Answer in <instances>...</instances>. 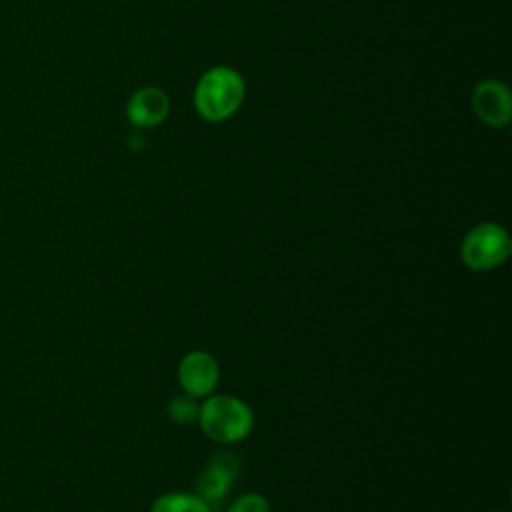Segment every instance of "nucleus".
<instances>
[{
	"label": "nucleus",
	"mask_w": 512,
	"mask_h": 512,
	"mask_svg": "<svg viewBox=\"0 0 512 512\" xmlns=\"http://www.w3.org/2000/svg\"><path fill=\"white\" fill-rule=\"evenodd\" d=\"M246 96L242 74L230 66H212L196 82L192 102L206 122H224L232 118Z\"/></svg>",
	"instance_id": "obj_1"
},
{
	"label": "nucleus",
	"mask_w": 512,
	"mask_h": 512,
	"mask_svg": "<svg viewBox=\"0 0 512 512\" xmlns=\"http://www.w3.org/2000/svg\"><path fill=\"white\" fill-rule=\"evenodd\" d=\"M198 422L210 440L232 444L244 440L252 432L254 414L244 400L232 394H210L200 404Z\"/></svg>",
	"instance_id": "obj_2"
},
{
	"label": "nucleus",
	"mask_w": 512,
	"mask_h": 512,
	"mask_svg": "<svg viewBox=\"0 0 512 512\" xmlns=\"http://www.w3.org/2000/svg\"><path fill=\"white\" fill-rule=\"evenodd\" d=\"M512 252V242L496 222H480L472 226L460 242V260L474 272H488L502 266Z\"/></svg>",
	"instance_id": "obj_3"
},
{
	"label": "nucleus",
	"mask_w": 512,
	"mask_h": 512,
	"mask_svg": "<svg viewBox=\"0 0 512 512\" xmlns=\"http://www.w3.org/2000/svg\"><path fill=\"white\" fill-rule=\"evenodd\" d=\"M240 476V460L232 452L214 454L196 478V496H200L210 510L218 508L220 502L232 490Z\"/></svg>",
	"instance_id": "obj_4"
},
{
	"label": "nucleus",
	"mask_w": 512,
	"mask_h": 512,
	"mask_svg": "<svg viewBox=\"0 0 512 512\" xmlns=\"http://www.w3.org/2000/svg\"><path fill=\"white\" fill-rule=\"evenodd\" d=\"M472 110L490 128H502L512 118V94L502 80L486 78L472 90Z\"/></svg>",
	"instance_id": "obj_5"
},
{
	"label": "nucleus",
	"mask_w": 512,
	"mask_h": 512,
	"mask_svg": "<svg viewBox=\"0 0 512 512\" xmlns=\"http://www.w3.org/2000/svg\"><path fill=\"white\" fill-rule=\"evenodd\" d=\"M220 370L212 354L192 350L182 356L178 364V382L182 390L194 398L210 396L218 386Z\"/></svg>",
	"instance_id": "obj_6"
},
{
	"label": "nucleus",
	"mask_w": 512,
	"mask_h": 512,
	"mask_svg": "<svg viewBox=\"0 0 512 512\" xmlns=\"http://www.w3.org/2000/svg\"><path fill=\"white\" fill-rule=\"evenodd\" d=\"M170 100L162 88H138L126 102V118L140 128H154L168 118Z\"/></svg>",
	"instance_id": "obj_7"
},
{
	"label": "nucleus",
	"mask_w": 512,
	"mask_h": 512,
	"mask_svg": "<svg viewBox=\"0 0 512 512\" xmlns=\"http://www.w3.org/2000/svg\"><path fill=\"white\" fill-rule=\"evenodd\" d=\"M150 512H212L208 508V504L196 496V494H188V492H166L162 496H158L152 506Z\"/></svg>",
	"instance_id": "obj_8"
},
{
	"label": "nucleus",
	"mask_w": 512,
	"mask_h": 512,
	"mask_svg": "<svg viewBox=\"0 0 512 512\" xmlns=\"http://www.w3.org/2000/svg\"><path fill=\"white\" fill-rule=\"evenodd\" d=\"M198 410H200V404L196 402L194 396H190L186 392L172 396L166 406V414H168L170 422H174L178 426H186V424L194 422L198 418Z\"/></svg>",
	"instance_id": "obj_9"
},
{
	"label": "nucleus",
	"mask_w": 512,
	"mask_h": 512,
	"mask_svg": "<svg viewBox=\"0 0 512 512\" xmlns=\"http://www.w3.org/2000/svg\"><path fill=\"white\" fill-rule=\"evenodd\" d=\"M226 512H270V504L262 494L256 492H246L238 498H234Z\"/></svg>",
	"instance_id": "obj_10"
},
{
	"label": "nucleus",
	"mask_w": 512,
	"mask_h": 512,
	"mask_svg": "<svg viewBox=\"0 0 512 512\" xmlns=\"http://www.w3.org/2000/svg\"><path fill=\"white\" fill-rule=\"evenodd\" d=\"M492 512H500V510H492Z\"/></svg>",
	"instance_id": "obj_11"
}]
</instances>
